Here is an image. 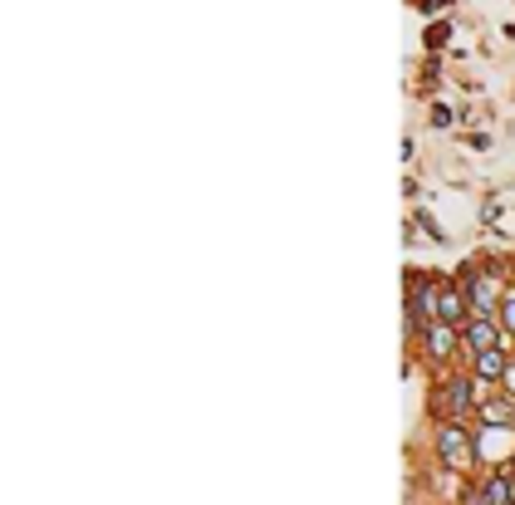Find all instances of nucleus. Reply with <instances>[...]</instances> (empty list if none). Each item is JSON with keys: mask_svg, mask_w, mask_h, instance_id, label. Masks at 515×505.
<instances>
[{"mask_svg": "<svg viewBox=\"0 0 515 505\" xmlns=\"http://www.w3.org/2000/svg\"><path fill=\"white\" fill-rule=\"evenodd\" d=\"M432 447H437V461L451 471L471 466L476 461V437L467 432V422H457V417H441L437 432H432Z\"/></svg>", "mask_w": 515, "mask_h": 505, "instance_id": "f257e3e1", "label": "nucleus"}, {"mask_svg": "<svg viewBox=\"0 0 515 505\" xmlns=\"http://www.w3.org/2000/svg\"><path fill=\"white\" fill-rule=\"evenodd\" d=\"M476 378H447L437 393V413L441 417H457V422H467L471 413H476Z\"/></svg>", "mask_w": 515, "mask_h": 505, "instance_id": "f03ea898", "label": "nucleus"}, {"mask_svg": "<svg viewBox=\"0 0 515 505\" xmlns=\"http://www.w3.org/2000/svg\"><path fill=\"white\" fill-rule=\"evenodd\" d=\"M501 339H506V324L496 319V314H471L467 324H461V349L471 353H486V349H501Z\"/></svg>", "mask_w": 515, "mask_h": 505, "instance_id": "7ed1b4c3", "label": "nucleus"}, {"mask_svg": "<svg viewBox=\"0 0 515 505\" xmlns=\"http://www.w3.org/2000/svg\"><path fill=\"white\" fill-rule=\"evenodd\" d=\"M461 290H467L471 300V314H496L501 300H506V290H501L496 275H486V270H471L467 280H461Z\"/></svg>", "mask_w": 515, "mask_h": 505, "instance_id": "20e7f679", "label": "nucleus"}, {"mask_svg": "<svg viewBox=\"0 0 515 505\" xmlns=\"http://www.w3.org/2000/svg\"><path fill=\"white\" fill-rule=\"evenodd\" d=\"M461 505H515V471L496 466L476 491H467V501H461Z\"/></svg>", "mask_w": 515, "mask_h": 505, "instance_id": "39448f33", "label": "nucleus"}, {"mask_svg": "<svg viewBox=\"0 0 515 505\" xmlns=\"http://www.w3.org/2000/svg\"><path fill=\"white\" fill-rule=\"evenodd\" d=\"M457 344H461V329H457V324H447V319H432L423 329V353L432 363H447L451 353H457Z\"/></svg>", "mask_w": 515, "mask_h": 505, "instance_id": "423d86ee", "label": "nucleus"}, {"mask_svg": "<svg viewBox=\"0 0 515 505\" xmlns=\"http://www.w3.org/2000/svg\"><path fill=\"white\" fill-rule=\"evenodd\" d=\"M511 359H515V353H506V349L471 353V378H476V383H506V373H511Z\"/></svg>", "mask_w": 515, "mask_h": 505, "instance_id": "0eeeda50", "label": "nucleus"}, {"mask_svg": "<svg viewBox=\"0 0 515 505\" xmlns=\"http://www.w3.org/2000/svg\"><path fill=\"white\" fill-rule=\"evenodd\" d=\"M441 319L457 324V329L471 319V300H467V290H461V285H441Z\"/></svg>", "mask_w": 515, "mask_h": 505, "instance_id": "6e6552de", "label": "nucleus"}, {"mask_svg": "<svg viewBox=\"0 0 515 505\" xmlns=\"http://www.w3.org/2000/svg\"><path fill=\"white\" fill-rule=\"evenodd\" d=\"M496 319L506 324V334H515V290L506 294V300H501V309H496Z\"/></svg>", "mask_w": 515, "mask_h": 505, "instance_id": "1a4fd4ad", "label": "nucleus"}]
</instances>
